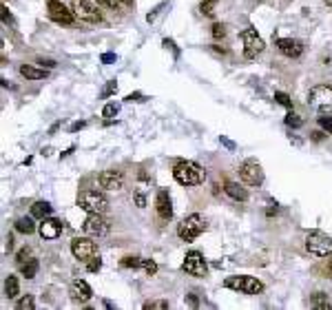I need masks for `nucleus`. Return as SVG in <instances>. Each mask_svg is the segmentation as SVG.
<instances>
[{"label": "nucleus", "instance_id": "nucleus-1", "mask_svg": "<svg viewBox=\"0 0 332 310\" xmlns=\"http://www.w3.org/2000/svg\"><path fill=\"white\" fill-rule=\"evenodd\" d=\"M173 177H175L177 184H182V186H197V184H202V182L206 180V171H204L199 164L188 162L186 160V162L175 164Z\"/></svg>", "mask_w": 332, "mask_h": 310}, {"label": "nucleus", "instance_id": "nucleus-2", "mask_svg": "<svg viewBox=\"0 0 332 310\" xmlns=\"http://www.w3.org/2000/svg\"><path fill=\"white\" fill-rule=\"evenodd\" d=\"M308 107L314 109L317 113H332V87L317 85L310 89L308 93Z\"/></svg>", "mask_w": 332, "mask_h": 310}, {"label": "nucleus", "instance_id": "nucleus-3", "mask_svg": "<svg viewBox=\"0 0 332 310\" xmlns=\"http://www.w3.org/2000/svg\"><path fill=\"white\" fill-rule=\"evenodd\" d=\"M224 286L230 288V290L243 292V295H259L264 290V284L257 279V277L251 275H237V277H226Z\"/></svg>", "mask_w": 332, "mask_h": 310}, {"label": "nucleus", "instance_id": "nucleus-4", "mask_svg": "<svg viewBox=\"0 0 332 310\" xmlns=\"http://www.w3.org/2000/svg\"><path fill=\"white\" fill-rule=\"evenodd\" d=\"M306 248L314 257H330L332 255V237L321 230H312L306 235Z\"/></svg>", "mask_w": 332, "mask_h": 310}, {"label": "nucleus", "instance_id": "nucleus-5", "mask_svg": "<svg viewBox=\"0 0 332 310\" xmlns=\"http://www.w3.org/2000/svg\"><path fill=\"white\" fill-rule=\"evenodd\" d=\"M77 206L87 213H100L102 215L104 210L109 208V199L104 193H98V191H82L77 195Z\"/></svg>", "mask_w": 332, "mask_h": 310}, {"label": "nucleus", "instance_id": "nucleus-6", "mask_svg": "<svg viewBox=\"0 0 332 310\" xmlns=\"http://www.w3.org/2000/svg\"><path fill=\"white\" fill-rule=\"evenodd\" d=\"M204 230H206V219H204L202 215H188V217L177 226V235H180V240H184V242H193L195 237L202 235Z\"/></svg>", "mask_w": 332, "mask_h": 310}, {"label": "nucleus", "instance_id": "nucleus-7", "mask_svg": "<svg viewBox=\"0 0 332 310\" xmlns=\"http://www.w3.org/2000/svg\"><path fill=\"white\" fill-rule=\"evenodd\" d=\"M241 42H243V58L246 60H255L259 53H264V49H266L262 36H259L257 29H253V27H248V29L241 31Z\"/></svg>", "mask_w": 332, "mask_h": 310}, {"label": "nucleus", "instance_id": "nucleus-8", "mask_svg": "<svg viewBox=\"0 0 332 310\" xmlns=\"http://www.w3.org/2000/svg\"><path fill=\"white\" fill-rule=\"evenodd\" d=\"M239 177L248 186H262L264 184V169L257 160H246L239 166Z\"/></svg>", "mask_w": 332, "mask_h": 310}, {"label": "nucleus", "instance_id": "nucleus-9", "mask_svg": "<svg viewBox=\"0 0 332 310\" xmlns=\"http://www.w3.org/2000/svg\"><path fill=\"white\" fill-rule=\"evenodd\" d=\"M71 11L75 14V18L85 20V22H91V25H96V22L102 20V14L98 11V7H93L89 0H71Z\"/></svg>", "mask_w": 332, "mask_h": 310}, {"label": "nucleus", "instance_id": "nucleus-10", "mask_svg": "<svg viewBox=\"0 0 332 310\" xmlns=\"http://www.w3.org/2000/svg\"><path fill=\"white\" fill-rule=\"evenodd\" d=\"M184 273L186 275H191V277H206L208 273V264H206V259H204V255L202 253H197V251H191V253H186V257H184Z\"/></svg>", "mask_w": 332, "mask_h": 310}, {"label": "nucleus", "instance_id": "nucleus-11", "mask_svg": "<svg viewBox=\"0 0 332 310\" xmlns=\"http://www.w3.org/2000/svg\"><path fill=\"white\" fill-rule=\"evenodd\" d=\"M82 230H85L89 237H104V235H109L111 226L100 213H89V217L85 219V224H82Z\"/></svg>", "mask_w": 332, "mask_h": 310}, {"label": "nucleus", "instance_id": "nucleus-12", "mask_svg": "<svg viewBox=\"0 0 332 310\" xmlns=\"http://www.w3.org/2000/svg\"><path fill=\"white\" fill-rule=\"evenodd\" d=\"M71 253H73V257L80 259V262H89L91 257L98 255V246H96V242L87 240V237H75V240L71 242Z\"/></svg>", "mask_w": 332, "mask_h": 310}, {"label": "nucleus", "instance_id": "nucleus-13", "mask_svg": "<svg viewBox=\"0 0 332 310\" xmlns=\"http://www.w3.org/2000/svg\"><path fill=\"white\" fill-rule=\"evenodd\" d=\"M47 11H49V18L58 25H73L75 14L71 9H66L60 0H49L47 3Z\"/></svg>", "mask_w": 332, "mask_h": 310}, {"label": "nucleus", "instance_id": "nucleus-14", "mask_svg": "<svg viewBox=\"0 0 332 310\" xmlns=\"http://www.w3.org/2000/svg\"><path fill=\"white\" fill-rule=\"evenodd\" d=\"M38 232H40L42 240H58L62 235V221H58L53 217H44L38 224Z\"/></svg>", "mask_w": 332, "mask_h": 310}, {"label": "nucleus", "instance_id": "nucleus-15", "mask_svg": "<svg viewBox=\"0 0 332 310\" xmlns=\"http://www.w3.org/2000/svg\"><path fill=\"white\" fill-rule=\"evenodd\" d=\"M69 295L77 303H87L89 299L93 297V290L85 279H75V281H71V286H69Z\"/></svg>", "mask_w": 332, "mask_h": 310}, {"label": "nucleus", "instance_id": "nucleus-16", "mask_svg": "<svg viewBox=\"0 0 332 310\" xmlns=\"http://www.w3.org/2000/svg\"><path fill=\"white\" fill-rule=\"evenodd\" d=\"M100 186L107 188V191H120L124 186V177H122L120 171H102L98 177Z\"/></svg>", "mask_w": 332, "mask_h": 310}, {"label": "nucleus", "instance_id": "nucleus-17", "mask_svg": "<svg viewBox=\"0 0 332 310\" xmlns=\"http://www.w3.org/2000/svg\"><path fill=\"white\" fill-rule=\"evenodd\" d=\"M275 44L286 58H299L303 53V44L299 40H292V38H277Z\"/></svg>", "mask_w": 332, "mask_h": 310}, {"label": "nucleus", "instance_id": "nucleus-18", "mask_svg": "<svg viewBox=\"0 0 332 310\" xmlns=\"http://www.w3.org/2000/svg\"><path fill=\"white\" fill-rule=\"evenodd\" d=\"M155 208H157L159 219H171L173 217V204H171V195L169 191H159L157 197H155Z\"/></svg>", "mask_w": 332, "mask_h": 310}, {"label": "nucleus", "instance_id": "nucleus-19", "mask_svg": "<svg viewBox=\"0 0 332 310\" xmlns=\"http://www.w3.org/2000/svg\"><path fill=\"white\" fill-rule=\"evenodd\" d=\"M224 191H226V195L232 197L235 202H246V199H248L246 188H241L239 184H235V182H226V184H224Z\"/></svg>", "mask_w": 332, "mask_h": 310}, {"label": "nucleus", "instance_id": "nucleus-20", "mask_svg": "<svg viewBox=\"0 0 332 310\" xmlns=\"http://www.w3.org/2000/svg\"><path fill=\"white\" fill-rule=\"evenodd\" d=\"M20 75L27 78V80H42V78L47 75V71L38 69V66H33V64H22L20 66Z\"/></svg>", "mask_w": 332, "mask_h": 310}, {"label": "nucleus", "instance_id": "nucleus-21", "mask_svg": "<svg viewBox=\"0 0 332 310\" xmlns=\"http://www.w3.org/2000/svg\"><path fill=\"white\" fill-rule=\"evenodd\" d=\"M5 295H7L9 299H16L20 295V284H18V277L9 275L7 279H5Z\"/></svg>", "mask_w": 332, "mask_h": 310}, {"label": "nucleus", "instance_id": "nucleus-22", "mask_svg": "<svg viewBox=\"0 0 332 310\" xmlns=\"http://www.w3.org/2000/svg\"><path fill=\"white\" fill-rule=\"evenodd\" d=\"M51 210L53 208H51V204H49V202H36L31 206V215L36 219H44V217H49V215H51Z\"/></svg>", "mask_w": 332, "mask_h": 310}, {"label": "nucleus", "instance_id": "nucleus-23", "mask_svg": "<svg viewBox=\"0 0 332 310\" xmlns=\"http://www.w3.org/2000/svg\"><path fill=\"white\" fill-rule=\"evenodd\" d=\"M16 230L22 232V235H31L33 230H36V224H33V215L31 217H20L16 221Z\"/></svg>", "mask_w": 332, "mask_h": 310}, {"label": "nucleus", "instance_id": "nucleus-24", "mask_svg": "<svg viewBox=\"0 0 332 310\" xmlns=\"http://www.w3.org/2000/svg\"><path fill=\"white\" fill-rule=\"evenodd\" d=\"M38 268H40L38 259H27L25 264H20V270H22V275H25L27 279H33V277L38 275Z\"/></svg>", "mask_w": 332, "mask_h": 310}, {"label": "nucleus", "instance_id": "nucleus-25", "mask_svg": "<svg viewBox=\"0 0 332 310\" xmlns=\"http://www.w3.org/2000/svg\"><path fill=\"white\" fill-rule=\"evenodd\" d=\"M215 7H217V0H204V3L199 5V11H202L204 16H208V18H213Z\"/></svg>", "mask_w": 332, "mask_h": 310}, {"label": "nucleus", "instance_id": "nucleus-26", "mask_svg": "<svg viewBox=\"0 0 332 310\" xmlns=\"http://www.w3.org/2000/svg\"><path fill=\"white\" fill-rule=\"evenodd\" d=\"M312 306H314V308H323V310H328V308H330V301H328V297H325L323 292H317V295L312 297Z\"/></svg>", "mask_w": 332, "mask_h": 310}, {"label": "nucleus", "instance_id": "nucleus-27", "mask_svg": "<svg viewBox=\"0 0 332 310\" xmlns=\"http://www.w3.org/2000/svg\"><path fill=\"white\" fill-rule=\"evenodd\" d=\"M142 264H144V259L142 257H124L122 259V266H124V268H142Z\"/></svg>", "mask_w": 332, "mask_h": 310}, {"label": "nucleus", "instance_id": "nucleus-28", "mask_svg": "<svg viewBox=\"0 0 332 310\" xmlns=\"http://www.w3.org/2000/svg\"><path fill=\"white\" fill-rule=\"evenodd\" d=\"M36 308V301H33V299L27 295V297H22L18 303H16V310H33Z\"/></svg>", "mask_w": 332, "mask_h": 310}, {"label": "nucleus", "instance_id": "nucleus-29", "mask_svg": "<svg viewBox=\"0 0 332 310\" xmlns=\"http://www.w3.org/2000/svg\"><path fill=\"white\" fill-rule=\"evenodd\" d=\"M87 264V270L89 273H98L100 268H102V259H100V255H96V257H91L89 262H85Z\"/></svg>", "mask_w": 332, "mask_h": 310}, {"label": "nucleus", "instance_id": "nucleus-30", "mask_svg": "<svg viewBox=\"0 0 332 310\" xmlns=\"http://www.w3.org/2000/svg\"><path fill=\"white\" fill-rule=\"evenodd\" d=\"M286 124L292 126V129H301V126H303V118H299V115H295V113H288L286 115Z\"/></svg>", "mask_w": 332, "mask_h": 310}, {"label": "nucleus", "instance_id": "nucleus-31", "mask_svg": "<svg viewBox=\"0 0 332 310\" xmlns=\"http://www.w3.org/2000/svg\"><path fill=\"white\" fill-rule=\"evenodd\" d=\"M142 270H144V273H146V275H155V273H157V264H155L153 259H144Z\"/></svg>", "mask_w": 332, "mask_h": 310}, {"label": "nucleus", "instance_id": "nucleus-32", "mask_svg": "<svg viewBox=\"0 0 332 310\" xmlns=\"http://www.w3.org/2000/svg\"><path fill=\"white\" fill-rule=\"evenodd\" d=\"M115 113H118V104H113V102L104 104V109H102V118H113Z\"/></svg>", "mask_w": 332, "mask_h": 310}, {"label": "nucleus", "instance_id": "nucleus-33", "mask_svg": "<svg viewBox=\"0 0 332 310\" xmlns=\"http://www.w3.org/2000/svg\"><path fill=\"white\" fill-rule=\"evenodd\" d=\"M275 100H277V102H279V104H284V107H286V109H292V100H290V98H288V96H286V93H281V91H277V93H275Z\"/></svg>", "mask_w": 332, "mask_h": 310}, {"label": "nucleus", "instance_id": "nucleus-34", "mask_svg": "<svg viewBox=\"0 0 332 310\" xmlns=\"http://www.w3.org/2000/svg\"><path fill=\"white\" fill-rule=\"evenodd\" d=\"M319 126H321V129H323V131H328V133H332V118H330V115H328V113H325V115H323V118H319Z\"/></svg>", "mask_w": 332, "mask_h": 310}, {"label": "nucleus", "instance_id": "nucleus-35", "mask_svg": "<svg viewBox=\"0 0 332 310\" xmlns=\"http://www.w3.org/2000/svg\"><path fill=\"white\" fill-rule=\"evenodd\" d=\"M224 36H226V27L219 25V22H215L213 25V38L215 40H219V38H224Z\"/></svg>", "mask_w": 332, "mask_h": 310}, {"label": "nucleus", "instance_id": "nucleus-36", "mask_svg": "<svg viewBox=\"0 0 332 310\" xmlns=\"http://www.w3.org/2000/svg\"><path fill=\"white\" fill-rule=\"evenodd\" d=\"M144 308H157V310H166L169 308V301H146L144 303Z\"/></svg>", "mask_w": 332, "mask_h": 310}, {"label": "nucleus", "instance_id": "nucleus-37", "mask_svg": "<svg viewBox=\"0 0 332 310\" xmlns=\"http://www.w3.org/2000/svg\"><path fill=\"white\" fill-rule=\"evenodd\" d=\"M100 5H104V7H109V9H122V5H120V0H98Z\"/></svg>", "mask_w": 332, "mask_h": 310}, {"label": "nucleus", "instance_id": "nucleus-38", "mask_svg": "<svg viewBox=\"0 0 332 310\" xmlns=\"http://www.w3.org/2000/svg\"><path fill=\"white\" fill-rule=\"evenodd\" d=\"M164 7H166V5H157V7H155V9L151 11V14H148V16H146V20H148V22H153L155 18H157V14H159V11H162Z\"/></svg>", "mask_w": 332, "mask_h": 310}, {"label": "nucleus", "instance_id": "nucleus-39", "mask_svg": "<svg viewBox=\"0 0 332 310\" xmlns=\"http://www.w3.org/2000/svg\"><path fill=\"white\" fill-rule=\"evenodd\" d=\"M27 257H29V248H22V251L18 253V259H16V262H18V266H20V264H25V262H27Z\"/></svg>", "mask_w": 332, "mask_h": 310}, {"label": "nucleus", "instance_id": "nucleus-40", "mask_svg": "<svg viewBox=\"0 0 332 310\" xmlns=\"http://www.w3.org/2000/svg\"><path fill=\"white\" fill-rule=\"evenodd\" d=\"M115 91H118V85H115V80H111L107 85V89H104L102 96H111V93H115Z\"/></svg>", "mask_w": 332, "mask_h": 310}, {"label": "nucleus", "instance_id": "nucleus-41", "mask_svg": "<svg viewBox=\"0 0 332 310\" xmlns=\"http://www.w3.org/2000/svg\"><path fill=\"white\" fill-rule=\"evenodd\" d=\"M3 22H5V25H14V18H11V14H9L7 7H3Z\"/></svg>", "mask_w": 332, "mask_h": 310}, {"label": "nucleus", "instance_id": "nucleus-42", "mask_svg": "<svg viewBox=\"0 0 332 310\" xmlns=\"http://www.w3.org/2000/svg\"><path fill=\"white\" fill-rule=\"evenodd\" d=\"M142 93H129V96H126L124 100H126V102H142Z\"/></svg>", "mask_w": 332, "mask_h": 310}, {"label": "nucleus", "instance_id": "nucleus-43", "mask_svg": "<svg viewBox=\"0 0 332 310\" xmlns=\"http://www.w3.org/2000/svg\"><path fill=\"white\" fill-rule=\"evenodd\" d=\"M135 202H137V206H140V208L146 206V197H144L142 193H137V195H135Z\"/></svg>", "mask_w": 332, "mask_h": 310}, {"label": "nucleus", "instance_id": "nucleus-44", "mask_svg": "<svg viewBox=\"0 0 332 310\" xmlns=\"http://www.w3.org/2000/svg\"><path fill=\"white\" fill-rule=\"evenodd\" d=\"M102 62H104V64L115 62V53H102Z\"/></svg>", "mask_w": 332, "mask_h": 310}, {"label": "nucleus", "instance_id": "nucleus-45", "mask_svg": "<svg viewBox=\"0 0 332 310\" xmlns=\"http://www.w3.org/2000/svg\"><path fill=\"white\" fill-rule=\"evenodd\" d=\"M38 64H42V66H49V69H53L55 62L53 60H38Z\"/></svg>", "mask_w": 332, "mask_h": 310}, {"label": "nucleus", "instance_id": "nucleus-46", "mask_svg": "<svg viewBox=\"0 0 332 310\" xmlns=\"http://www.w3.org/2000/svg\"><path fill=\"white\" fill-rule=\"evenodd\" d=\"M87 126V122H75L73 126H71V131H77V129H85Z\"/></svg>", "mask_w": 332, "mask_h": 310}, {"label": "nucleus", "instance_id": "nucleus-47", "mask_svg": "<svg viewBox=\"0 0 332 310\" xmlns=\"http://www.w3.org/2000/svg\"><path fill=\"white\" fill-rule=\"evenodd\" d=\"M221 142H224V144H226V146H228V148H235V144H232L230 140H226V137H221Z\"/></svg>", "mask_w": 332, "mask_h": 310}, {"label": "nucleus", "instance_id": "nucleus-48", "mask_svg": "<svg viewBox=\"0 0 332 310\" xmlns=\"http://www.w3.org/2000/svg\"><path fill=\"white\" fill-rule=\"evenodd\" d=\"M328 273H330V277H332V257H330V262H328Z\"/></svg>", "mask_w": 332, "mask_h": 310}, {"label": "nucleus", "instance_id": "nucleus-49", "mask_svg": "<svg viewBox=\"0 0 332 310\" xmlns=\"http://www.w3.org/2000/svg\"><path fill=\"white\" fill-rule=\"evenodd\" d=\"M323 3H325V5H328V7H332V0H323Z\"/></svg>", "mask_w": 332, "mask_h": 310}]
</instances>
